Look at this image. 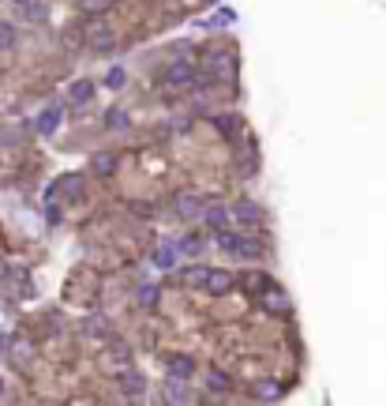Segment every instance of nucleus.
<instances>
[{"instance_id":"nucleus-1","label":"nucleus","mask_w":386,"mask_h":406,"mask_svg":"<svg viewBox=\"0 0 386 406\" xmlns=\"http://www.w3.org/2000/svg\"><path fill=\"white\" fill-rule=\"evenodd\" d=\"M86 45H91L94 53H101V57H109V53L117 49V34H112L106 23H94V27L86 30Z\"/></svg>"},{"instance_id":"nucleus-13","label":"nucleus","mask_w":386,"mask_h":406,"mask_svg":"<svg viewBox=\"0 0 386 406\" xmlns=\"http://www.w3.org/2000/svg\"><path fill=\"white\" fill-rule=\"evenodd\" d=\"M232 252H237V256H244V260H259L263 245L255 241V237H244V234H240V241H237V249H232Z\"/></svg>"},{"instance_id":"nucleus-2","label":"nucleus","mask_w":386,"mask_h":406,"mask_svg":"<svg viewBox=\"0 0 386 406\" xmlns=\"http://www.w3.org/2000/svg\"><path fill=\"white\" fill-rule=\"evenodd\" d=\"M203 290L210 293V297H221V293L232 290V275H229V271L210 267V271H206V278H203Z\"/></svg>"},{"instance_id":"nucleus-19","label":"nucleus","mask_w":386,"mask_h":406,"mask_svg":"<svg viewBox=\"0 0 386 406\" xmlns=\"http://www.w3.org/2000/svg\"><path fill=\"white\" fill-rule=\"evenodd\" d=\"M206 226H214V229H221L225 226V207H206Z\"/></svg>"},{"instance_id":"nucleus-15","label":"nucleus","mask_w":386,"mask_h":406,"mask_svg":"<svg viewBox=\"0 0 386 406\" xmlns=\"http://www.w3.org/2000/svg\"><path fill=\"white\" fill-rule=\"evenodd\" d=\"M124 83H128V71L120 68V65H112V68L106 71V87H109V91H120Z\"/></svg>"},{"instance_id":"nucleus-16","label":"nucleus","mask_w":386,"mask_h":406,"mask_svg":"<svg viewBox=\"0 0 386 406\" xmlns=\"http://www.w3.org/2000/svg\"><path fill=\"white\" fill-rule=\"evenodd\" d=\"M206 384H210V392H229V376H225L221 369H210V372H206Z\"/></svg>"},{"instance_id":"nucleus-3","label":"nucleus","mask_w":386,"mask_h":406,"mask_svg":"<svg viewBox=\"0 0 386 406\" xmlns=\"http://www.w3.org/2000/svg\"><path fill=\"white\" fill-rule=\"evenodd\" d=\"M165 83H169V87H176V91H188V87L195 83V71L184 65V60H176V65H169V68H165Z\"/></svg>"},{"instance_id":"nucleus-20","label":"nucleus","mask_w":386,"mask_h":406,"mask_svg":"<svg viewBox=\"0 0 386 406\" xmlns=\"http://www.w3.org/2000/svg\"><path fill=\"white\" fill-rule=\"evenodd\" d=\"M206 271H210V267H188V271H184V282H188V286H203Z\"/></svg>"},{"instance_id":"nucleus-22","label":"nucleus","mask_w":386,"mask_h":406,"mask_svg":"<svg viewBox=\"0 0 386 406\" xmlns=\"http://www.w3.org/2000/svg\"><path fill=\"white\" fill-rule=\"evenodd\" d=\"M184 252H191V256H195V252H203V237H199V234H188V241H184Z\"/></svg>"},{"instance_id":"nucleus-12","label":"nucleus","mask_w":386,"mask_h":406,"mask_svg":"<svg viewBox=\"0 0 386 406\" xmlns=\"http://www.w3.org/2000/svg\"><path fill=\"white\" fill-rule=\"evenodd\" d=\"M255 399L278 403L281 399V384H278V380H259V384H255Z\"/></svg>"},{"instance_id":"nucleus-6","label":"nucleus","mask_w":386,"mask_h":406,"mask_svg":"<svg viewBox=\"0 0 386 406\" xmlns=\"http://www.w3.org/2000/svg\"><path fill=\"white\" fill-rule=\"evenodd\" d=\"M165 369H169V376H173V380H188L191 372H195V361L184 357V354H176V357H169V361H165Z\"/></svg>"},{"instance_id":"nucleus-17","label":"nucleus","mask_w":386,"mask_h":406,"mask_svg":"<svg viewBox=\"0 0 386 406\" xmlns=\"http://www.w3.org/2000/svg\"><path fill=\"white\" fill-rule=\"evenodd\" d=\"M106 128H112V132H124V128H128L124 109H109V113H106Z\"/></svg>"},{"instance_id":"nucleus-4","label":"nucleus","mask_w":386,"mask_h":406,"mask_svg":"<svg viewBox=\"0 0 386 406\" xmlns=\"http://www.w3.org/2000/svg\"><path fill=\"white\" fill-rule=\"evenodd\" d=\"M232 214H237L244 226H259V222H263V207L255 200H240L237 207H232Z\"/></svg>"},{"instance_id":"nucleus-23","label":"nucleus","mask_w":386,"mask_h":406,"mask_svg":"<svg viewBox=\"0 0 386 406\" xmlns=\"http://www.w3.org/2000/svg\"><path fill=\"white\" fill-rule=\"evenodd\" d=\"M101 4H106V0H83V8H91V12H94V8H101Z\"/></svg>"},{"instance_id":"nucleus-14","label":"nucleus","mask_w":386,"mask_h":406,"mask_svg":"<svg viewBox=\"0 0 386 406\" xmlns=\"http://www.w3.org/2000/svg\"><path fill=\"white\" fill-rule=\"evenodd\" d=\"M23 15H27L30 23H42V19H49V8H45L42 0H30V4L23 8Z\"/></svg>"},{"instance_id":"nucleus-5","label":"nucleus","mask_w":386,"mask_h":406,"mask_svg":"<svg viewBox=\"0 0 386 406\" xmlns=\"http://www.w3.org/2000/svg\"><path fill=\"white\" fill-rule=\"evenodd\" d=\"M117 384H120V392H124L128 399H143V387H147V380H143L139 372H120Z\"/></svg>"},{"instance_id":"nucleus-18","label":"nucleus","mask_w":386,"mask_h":406,"mask_svg":"<svg viewBox=\"0 0 386 406\" xmlns=\"http://www.w3.org/2000/svg\"><path fill=\"white\" fill-rule=\"evenodd\" d=\"M154 264L162 267V271H169V267L176 264V252H173V249H165V245H162V249L154 252Z\"/></svg>"},{"instance_id":"nucleus-24","label":"nucleus","mask_w":386,"mask_h":406,"mask_svg":"<svg viewBox=\"0 0 386 406\" xmlns=\"http://www.w3.org/2000/svg\"><path fill=\"white\" fill-rule=\"evenodd\" d=\"M0 399H4V376H0Z\"/></svg>"},{"instance_id":"nucleus-9","label":"nucleus","mask_w":386,"mask_h":406,"mask_svg":"<svg viewBox=\"0 0 386 406\" xmlns=\"http://www.w3.org/2000/svg\"><path fill=\"white\" fill-rule=\"evenodd\" d=\"M91 98H94V83H91V79H79V83L68 87V102H71V106H86Z\"/></svg>"},{"instance_id":"nucleus-10","label":"nucleus","mask_w":386,"mask_h":406,"mask_svg":"<svg viewBox=\"0 0 386 406\" xmlns=\"http://www.w3.org/2000/svg\"><path fill=\"white\" fill-rule=\"evenodd\" d=\"M56 128H60V106L42 109V117H38V132H42V135H53Z\"/></svg>"},{"instance_id":"nucleus-25","label":"nucleus","mask_w":386,"mask_h":406,"mask_svg":"<svg viewBox=\"0 0 386 406\" xmlns=\"http://www.w3.org/2000/svg\"><path fill=\"white\" fill-rule=\"evenodd\" d=\"M15 4H19V8H27V4H30V0H15Z\"/></svg>"},{"instance_id":"nucleus-7","label":"nucleus","mask_w":386,"mask_h":406,"mask_svg":"<svg viewBox=\"0 0 386 406\" xmlns=\"http://www.w3.org/2000/svg\"><path fill=\"white\" fill-rule=\"evenodd\" d=\"M112 170H117V155H112V150H98V155L91 158V173H94V177H109Z\"/></svg>"},{"instance_id":"nucleus-21","label":"nucleus","mask_w":386,"mask_h":406,"mask_svg":"<svg viewBox=\"0 0 386 406\" xmlns=\"http://www.w3.org/2000/svg\"><path fill=\"white\" fill-rule=\"evenodd\" d=\"M139 301H143V308H154V305H158V290H154V286H143V290H139Z\"/></svg>"},{"instance_id":"nucleus-11","label":"nucleus","mask_w":386,"mask_h":406,"mask_svg":"<svg viewBox=\"0 0 386 406\" xmlns=\"http://www.w3.org/2000/svg\"><path fill=\"white\" fill-rule=\"evenodd\" d=\"M15 42H19V27L8 19H0V53H12Z\"/></svg>"},{"instance_id":"nucleus-8","label":"nucleus","mask_w":386,"mask_h":406,"mask_svg":"<svg viewBox=\"0 0 386 406\" xmlns=\"http://www.w3.org/2000/svg\"><path fill=\"white\" fill-rule=\"evenodd\" d=\"M173 207H176V214H180V218H191V214H195L199 207H203V200H199L195 192H176Z\"/></svg>"}]
</instances>
